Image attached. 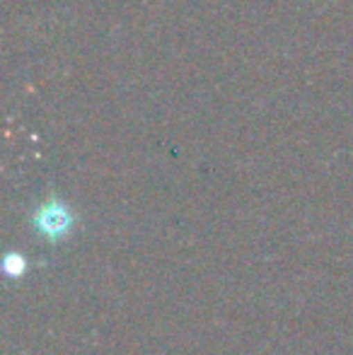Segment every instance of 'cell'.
<instances>
[{
    "instance_id": "cell-1",
    "label": "cell",
    "mask_w": 353,
    "mask_h": 355,
    "mask_svg": "<svg viewBox=\"0 0 353 355\" xmlns=\"http://www.w3.org/2000/svg\"><path fill=\"white\" fill-rule=\"evenodd\" d=\"M34 225L37 230L49 239H61L63 234L71 230L73 225V215L68 211L63 203L51 201V203H44L42 208L37 211V218H34Z\"/></svg>"
},
{
    "instance_id": "cell-2",
    "label": "cell",
    "mask_w": 353,
    "mask_h": 355,
    "mask_svg": "<svg viewBox=\"0 0 353 355\" xmlns=\"http://www.w3.org/2000/svg\"><path fill=\"white\" fill-rule=\"evenodd\" d=\"M24 268H27V261H24L22 254H15L12 252V254H8V257L3 259V271L8 273V276H12V278L22 276Z\"/></svg>"
}]
</instances>
